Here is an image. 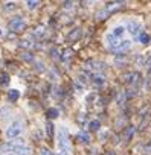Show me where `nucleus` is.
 <instances>
[{"mask_svg":"<svg viewBox=\"0 0 151 155\" xmlns=\"http://www.w3.org/2000/svg\"><path fill=\"white\" fill-rule=\"evenodd\" d=\"M58 152L57 155H70V143H69V137H67V128L61 126L58 131Z\"/></svg>","mask_w":151,"mask_h":155,"instance_id":"nucleus-1","label":"nucleus"},{"mask_svg":"<svg viewBox=\"0 0 151 155\" xmlns=\"http://www.w3.org/2000/svg\"><path fill=\"white\" fill-rule=\"evenodd\" d=\"M22 131H23V123H22V120H14V122L6 128V137H8L9 140H15V138H19V135L22 134Z\"/></svg>","mask_w":151,"mask_h":155,"instance_id":"nucleus-2","label":"nucleus"},{"mask_svg":"<svg viewBox=\"0 0 151 155\" xmlns=\"http://www.w3.org/2000/svg\"><path fill=\"white\" fill-rule=\"evenodd\" d=\"M125 29L128 31V34L130 35H134V37H139L140 34H142V28H140V23L139 21H136V20H128L127 21V25H125Z\"/></svg>","mask_w":151,"mask_h":155,"instance_id":"nucleus-3","label":"nucleus"},{"mask_svg":"<svg viewBox=\"0 0 151 155\" xmlns=\"http://www.w3.org/2000/svg\"><path fill=\"white\" fill-rule=\"evenodd\" d=\"M8 28H9L11 31H14V32L22 31V29L25 28V20H23L22 17H14V18L8 23Z\"/></svg>","mask_w":151,"mask_h":155,"instance_id":"nucleus-4","label":"nucleus"},{"mask_svg":"<svg viewBox=\"0 0 151 155\" xmlns=\"http://www.w3.org/2000/svg\"><path fill=\"white\" fill-rule=\"evenodd\" d=\"M140 78V74L137 73V71H133V73H128V74H125V82L127 84H134L137 79Z\"/></svg>","mask_w":151,"mask_h":155,"instance_id":"nucleus-5","label":"nucleus"},{"mask_svg":"<svg viewBox=\"0 0 151 155\" xmlns=\"http://www.w3.org/2000/svg\"><path fill=\"white\" fill-rule=\"evenodd\" d=\"M124 32H125V26H116V28H113V31H112V35L121 40V37L124 35Z\"/></svg>","mask_w":151,"mask_h":155,"instance_id":"nucleus-6","label":"nucleus"},{"mask_svg":"<svg viewBox=\"0 0 151 155\" xmlns=\"http://www.w3.org/2000/svg\"><path fill=\"white\" fill-rule=\"evenodd\" d=\"M131 47V40H121V44L118 47V52H125Z\"/></svg>","mask_w":151,"mask_h":155,"instance_id":"nucleus-7","label":"nucleus"},{"mask_svg":"<svg viewBox=\"0 0 151 155\" xmlns=\"http://www.w3.org/2000/svg\"><path fill=\"white\" fill-rule=\"evenodd\" d=\"M46 132H47V137L49 138H53L55 135V126L52 122H46Z\"/></svg>","mask_w":151,"mask_h":155,"instance_id":"nucleus-8","label":"nucleus"},{"mask_svg":"<svg viewBox=\"0 0 151 155\" xmlns=\"http://www.w3.org/2000/svg\"><path fill=\"white\" fill-rule=\"evenodd\" d=\"M77 138H78L81 143H89V141H90L89 134H87V132H84V131H80V132L77 134Z\"/></svg>","mask_w":151,"mask_h":155,"instance_id":"nucleus-9","label":"nucleus"},{"mask_svg":"<svg viewBox=\"0 0 151 155\" xmlns=\"http://www.w3.org/2000/svg\"><path fill=\"white\" fill-rule=\"evenodd\" d=\"M19 97H20V91H19V90H9V91H8V99H9L11 102H15Z\"/></svg>","mask_w":151,"mask_h":155,"instance_id":"nucleus-10","label":"nucleus"},{"mask_svg":"<svg viewBox=\"0 0 151 155\" xmlns=\"http://www.w3.org/2000/svg\"><path fill=\"white\" fill-rule=\"evenodd\" d=\"M46 116H47L49 119H55V117H58V110H57V108H49V110L46 111Z\"/></svg>","mask_w":151,"mask_h":155,"instance_id":"nucleus-11","label":"nucleus"},{"mask_svg":"<svg viewBox=\"0 0 151 155\" xmlns=\"http://www.w3.org/2000/svg\"><path fill=\"white\" fill-rule=\"evenodd\" d=\"M8 82H9V74L8 73H0V84L6 85Z\"/></svg>","mask_w":151,"mask_h":155,"instance_id":"nucleus-12","label":"nucleus"},{"mask_svg":"<svg viewBox=\"0 0 151 155\" xmlns=\"http://www.w3.org/2000/svg\"><path fill=\"white\" fill-rule=\"evenodd\" d=\"M89 128H90L92 131H98V129L101 128V123H99V120H92V122L89 123Z\"/></svg>","mask_w":151,"mask_h":155,"instance_id":"nucleus-13","label":"nucleus"},{"mask_svg":"<svg viewBox=\"0 0 151 155\" xmlns=\"http://www.w3.org/2000/svg\"><path fill=\"white\" fill-rule=\"evenodd\" d=\"M137 40H139V43H142V44H146V43L149 41V37H148L145 32H142V34L137 37Z\"/></svg>","mask_w":151,"mask_h":155,"instance_id":"nucleus-14","label":"nucleus"},{"mask_svg":"<svg viewBox=\"0 0 151 155\" xmlns=\"http://www.w3.org/2000/svg\"><path fill=\"white\" fill-rule=\"evenodd\" d=\"M38 5H40V2H37V0H28V2H26V6L29 9H35Z\"/></svg>","mask_w":151,"mask_h":155,"instance_id":"nucleus-15","label":"nucleus"},{"mask_svg":"<svg viewBox=\"0 0 151 155\" xmlns=\"http://www.w3.org/2000/svg\"><path fill=\"white\" fill-rule=\"evenodd\" d=\"M69 37H70L72 40H77V38H80V37H81V31H80V29H73V32H72Z\"/></svg>","mask_w":151,"mask_h":155,"instance_id":"nucleus-16","label":"nucleus"},{"mask_svg":"<svg viewBox=\"0 0 151 155\" xmlns=\"http://www.w3.org/2000/svg\"><path fill=\"white\" fill-rule=\"evenodd\" d=\"M40 155H53V153L50 152V149H47V147H41V149H40Z\"/></svg>","mask_w":151,"mask_h":155,"instance_id":"nucleus-17","label":"nucleus"},{"mask_svg":"<svg viewBox=\"0 0 151 155\" xmlns=\"http://www.w3.org/2000/svg\"><path fill=\"white\" fill-rule=\"evenodd\" d=\"M95 84H96V85H101V84H104V78H101V76H96V78H95Z\"/></svg>","mask_w":151,"mask_h":155,"instance_id":"nucleus-18","label":"nucleus"},{"mask_svg":"<svg viewBox=\"0 0 151 155\" xmlns=\"http://www.w3.org/2000/svg\"><path fill=\"white\" fill-rule=\"evenodd\" d=\"M14 8H15V3L11 2V3H6V8H5V9H6V11H12Z\"/></svg>","mask_w":151,"mask_h":155,"instance_id":"nucleus-19","label":"nucleus"},{"mask_svg":"<svg viewBox=\"0 0 151 155\" xmlns=\"http://www.w3.org/2000/svg\"><path fill=\"white\" fill-rule=\"evenodd\" d=\"M23 58H25L26 61H32V59H34V58H32V55H31V53H28V52H26V53H23Z\"/></svg>","mask_w":151,"mask_h":155,"instance_id":"nucleus-20","label":"nucleus"},{"mask_svg":"<svg viewBox=\"0 0 151 155\" xmlns=\"http://www.w3.org/2000/svg\"><path fill=\"white\" fill-rule=\"evenodd\" d=\"M63 5H64V8H72V5H73V3H72V2H64Z\"/></svg>","mask_w":151,"mask_h":155,"instance_id":"nucleus-21","label":"nucleus"},{"mask_svg":"<svg viewBox=\"0 0 151 155\" xmlns=\"http://www.w3.org/2000/svg\"><path fill=\"white\" fill-rule=\"evenodd\" d=\"M108 155H116V153L115 152H108Z\"/></svg>","mask_w":151,"mask_h":155,"instance_id":"nucleus-22","label":"nucleus"},{"mask_svg":"<svg viewBox=\"0 0 151 155\" xmlns=\"http://www.w3.org/2000/svg\"><path fill=\"white\" fill-rule=\"evenodd\" d=\"M0 35H2V29H0Z\"/></svg>","mask_w":151,"mask_h":155,"instance_id":"nucleus-23","label":"nucleus"}]
</instances>
